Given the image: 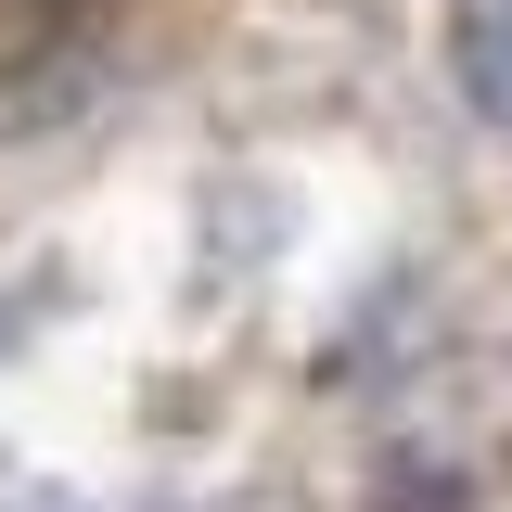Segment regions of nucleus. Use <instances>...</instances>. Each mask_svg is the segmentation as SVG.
Masks as SVG:
<instances>
[{"mask_svg": "<svg viewBox=\"0 0 512 512\" xmlns=\"http://www.w3.org/2000/svg\"><path fill=\"white\" fill-rule=\"evenodd\" d=\"M487 90L512 103V13H500V39H487Z\"/></svg>", "mask_w": 512, "mask_h": 512, "instance_id": "f257e3e1", "label": "nucleus"}]
</instances>
